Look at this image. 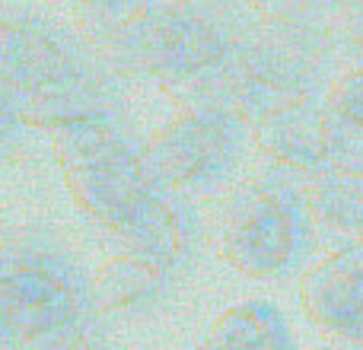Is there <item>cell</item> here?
<instances>
[{
	"instance_id": "cell-1",
	"label": "cell",
	"mask_w": 363,
	"mask_h": 350,
	"mask_svg": "<svg viewBox=\"0 0 363 350\" xmlns=\"http://www.w3.org/2000/svg\"><path fill=\"white\" fill-rule=\"evenodd\" d=\"M0 74L23 102L29 128L51 140L93 125L128 121L121 77L89 32L35 10L0 23Z\"/></svg>"
},
{
	"instance_id": "cell-2",
	"label": "cell",
	"mask_w": 363,
	"mask_h": 350,
	"mask_svg": "<svg viewBox=\"0 0 363 350\" xmlns=\"http://www.w3.org/2000/svg\"><path fill=\"white\" fill-rule=\"evenodd\" d=\"M0 350H112L96 281L48 230L0 242Z\"/></svg>"
},
{
	"instance_id": "cell-3",
	"label": "cell",
	"mask_w": 363,
	"mask_h": 350,
	"mask_svg": "<svg viewBox=\"0 0 363 350\" xmlns=\"http://www.w3.org/2000/svg\"><path fill=\"white\" fill-rule=\"evenodd\" d=\"M255 23L249 0H153L96 45L121 80L188 96L230 61Z\"/></svg>"
},
{
	"instance_id": "cell-4",
	"label": "cell",
	"mask_w": 363,
	"mask_h": 350,
	"mask_svg": "<svg viewBox=\"0 0 363 350\" xmlns=\"http://www.w3.org/2000/svg\"><path fill=\"white\" fill-rule=\"evenodd\" d=\"M338 64L335 29L258 19L230 61L188 96L213 99L255 125L294 102L322 99L341 74Z\"/></svg>"
},
{
	"instance_id": "cell-5",
	"label": "cell",
	"mask_w": 363,
	"mask_h": 350,
	"mask_svg": "<svg viewBox=\"0 0 363 350\" xmlns=\"http://www.w3.org/2000/svg\"><path fill=\"white\" fill-rule=\"evenodd\" d=\"M51 144L77 207L118 245L150 223L172 194L128 121L80 128Z\"/></svg>"
},
{
	"instance_id": "cell-6",
	"label": "cell",
	"mask_w": 363,
	"mask_h": 350,
	"mask_svg": "<svg viewBox=\"0 0 363 350\" xmlns=\"http://www.w3.org/2000/svg\"><path fill=\"white\" fill-rule=\"evenodd\" d=\"M220 255L252 281H287L306 268L319 242L306 204V181L268 166L245 179L220 207Z\"/></svg>"
},
{
	"instance_id": "cell-7",
	"label": "cell",
	"mask_w": 363,
	"mask_h": 350,
	"mask_svg": "<svg viewBox=\"0 0 363 350\" xmlns=\"http://www.w3.org/2000/svg\"><path fill=\"white\" fill-rule=\"evenodd\" d=\"M252 147V121L204 96H182L179 108L147 140L160 181L188 201L223 191Z\"/></svg>"
},
{
	"instance_id": "cell-8",
	"label": "cell",
	"mask_w": 363,
	"mask_h": 350,
	"mask_svg": "<svg viewBox=\"0 0 363 350\" xmlns=\"http://www.w3.org/2000/svg\"><path fill=\"white\" fill-rule=\"evenodd\" d=\"M255 150L268 159V166L284 169L296 179L335 169L341 157V118L328 99L294 102L287 108L264 115L252 125Z\"/></svg>"
},
{
	"instance_id": "cell-9",
	"label": "cell",
	"mask_w": 363,
	"mask_h": 350,
	"mask_svg": "<svg viewBox=\"0 0 363 350\" xmlns=\"http://www.w3.org/2000/svg\"><path fill=\"white\" fill-rule=\"evenodd\" d=\"M306 319L338 350H363V249L328 252L303 274Z\"/></svg>"
},
{
	"instance_id": "cell-10",
	"label": "cell",
	"mask_w": 363,
	"mask_h": 350,
	"mask_svg": "<svg viewBox=\"0 0 363 350\" xmlns=\"http://www.w3.org/2000/svg\"><path fill=\"white\" fill-rule=\"evenodd\" d=\"M96 300L108 322H150L176 300L182 281L166 277L128 252H115L96 271Z\"/></svg>"
},
{
	"instance_id": "cell-11",
	"label": "cell",
	"mask_w": 363,
	"mask_h": 350,
	"mask_svg": "<svg viewBox=\"0 0 363 350\" xmlns=\"http://www.w3.org/2000/svg\"><path fill=\"white\" fill-rule=\"evenodd\" d=\"M306 204L319 245L328 252L363 249V172L335 166L306 179Z\"/></svg>"
},
{
	"instance_id": "cell-12",
	"label": "cell",
	"mask_w": 363,
	"mask_h": 350,
	"mask_svg": "<svg viewBox=\"0 0 363 350\" xmlns=\"http://www.w3.org/2000/svg\"><path fill=\"white\" fill-rule=\"evenodd\" d=\"M194 350H296V341L274 303L245 300L226 309Z\"/></svg>"
},
{
	"instance_id": "cell-13",
	"label": "cell",
	"mask_w": 363,
	"mask_h": 350,
	"mask_svg": "<svg viewBox=\"0 0 363 350\" xmlns=\"http://www.w3.org/2000/svg\"><path fill=\"white\" fill-rule=\"evenodd\" d=\"M252 10L264 23H290V26H315L335 29L345 10L354 0H249Z\"/></svg>"
},
{
	"instance_id": "cell-14",
	"label": "cell",
	"mask_w": 363,
	"mask_h": 350,
	"mask_svg": "<svg viewBox=\"0 0 363 350\" xmlns=\"http://www.w3.org/2000/svg\"><path fill=\"white\" fill-rule=\"evenodd\" d=\"M150 4L153 0H74L83 26H86V32L96 42L102 35H108L112 29H118L121 23H128L134 13H140Z\"/></svg>"
},
{
	"instance_id": "cell-15",
	"label": "cell",
	"mask_w": 363,
	"mask_h": 350,
	"mask_svg": "<svg viewBox=\"0 0 363 350\" xmlns=\"http://www.w3.org/2000/svg\"><path fill=\"white\" fill-rule=\"evenodd\" d=\"M325 99H328V106H332L345 121L363 128V70L345 67L332 80Z\"/></svg>"
},
{
	"instance_id": "cell-16",
	"label": "cell",
	"mask_w": 363,
	"mask_h": 350,
	"mask_svg": "<svg viewBox=\"0 0 363 350\" xmlns=\"http://www.w3.org/2000/svg\"><path fill=\"white\" fill-rule=\"evenodd\" d=\"M26 131H29V121H26L23 102L0 74V159L26 137Z\"/></svg>"
},
{
	"instance_id": "cell-17",
	"label": "cell",
	"mask_w": 363,
	"mask_h": 350,
	"mask_svg": "<svg viewBox=\"0 0 363 350\" xmlns=\"http://www.w3.org/2000/svg\"><path fill=\"white\" fill-rule=\"evenodd\" d=\"M335 42H338L341 61L347 67L363 70V0H354L345 16L335 23Z\"/></svg>"
},
{
	"instance_id": "cell-18",
	"label": "cell",
	"mask_w": 363,
	"mask_h": 350,
	"mask_svg": "<svg viewBox=\"0 0 363 350\" xmlns=\"http://www.w3.org/2000/svg\"><path fill=\"white\" fill-rule=\"evenodd\" d=\"M4 16H6V13H4V10H0V23H4Z\"/></svg>"
},
{
	"instance_id": "cell-19",
	"label": "cell",
	"mask_w": 363,
	"mask_h": 350,
	"mask_svg": "<svg viewBox=\"0 0 363 350\" xmlns=\"http://www.w3.org/2000/svg\"><path fill=\"white\" fill-rule=\"evenodd\" d=\"M0 242H4V230H0Z\"/></svg>"
}]
</instances>
